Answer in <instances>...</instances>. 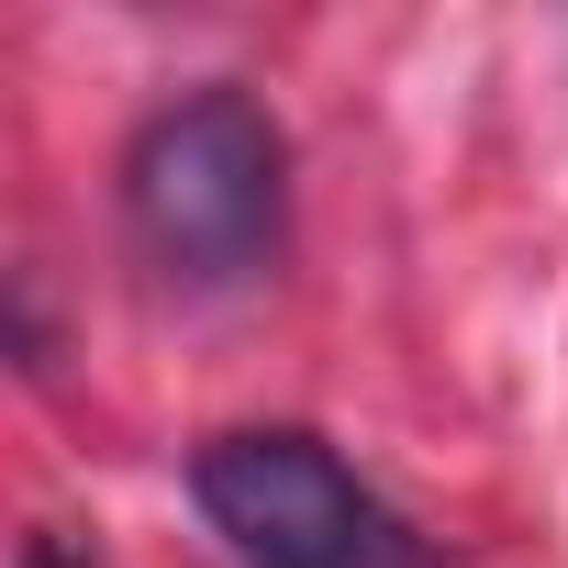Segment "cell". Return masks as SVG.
I'll list each match as a JSON object with an SVG mask.
<instances>
[{"label":"cell","mask_w":568,"mask_h":568,"mask_svg":"<svg viewBox=\"0 0 568 568\" xmlns=\"http://www.w3.org/2000/svg\"><path fill=\"white\" fill-rule=\"evenodd\" d=\"M201 524L234 546V568H435L424 535L302 424H245L190 457Z\"/></svg>","instance_id":"obj_2"},{"label":"cell","mask_w":568,"mask_h":568,"mask_svg":"<svg viewBox=\"0 0 568 568\" xmlns=\"http://www.w3.org/2000/svg\"><path fill=\"white\" fill-rule=\"evenodd\" d=\"M23 568H90V557H79L68 535H23Z\"/></svg>","instance_id":"obj_3"},{"label":"cell","mask_w":568,"mask_h":568,"mask_svg":"<svg viewBox=\"0 0 568 568\" xmlns=\"http://www.w3.org/2000/svg\"><path fill=\"white\" fill-rule=\"evenodd\" d=\"M123 223H134L156 278H179V291H245V278L278 267L291 145H278V123L234 79H212V90L145 112V134L123 145Z\"/></svg>","instance_id":"obj_1"}]
</instances>
